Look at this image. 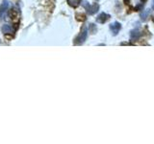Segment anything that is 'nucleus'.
Listing matches in <instances>:
<instances>
[{"label":"nucleus","mask_w":154,"mask_h":144,"mask_svg":"<svg viewBox=\"0 0 154 144\" xmlns=\"http://www.w3.org/2000/svg\"><path fill=\"white\" fill-rule=\"evenodd\" d=\"M87 37H88V30H87V27H83L81 30V33L79 34V36L75 38V44L76 45H79V44H82L85 40Z\"/></svg>","instance_id":"1"},{"label":"nucleus","mask_w":154,"mask_h":144,"mask_svg":"<svg viewBox=\"0 0 154 144\" xmlns=\"http://www.w3.org/2000/svg\"><path fill=\"white\" fill-rule=\"evenodd\" d=\"M83 7L87 10V12L90 14H93L94 13H96L98 11V5L97 4H94V5H90L87 1L83 2Z\"/></svg>","instance_id":"2"},{"label":"nucleus","mask_w":154,"mask_h":144,"mask_svg":"<svg viewBox=\"0 0 154 144\" xmlns=\"http://www.w3.org/2000/svg\"><path fill=\"white\" fill-rule=\"evenodd\" d=\"M120 29H122V25H120L119 22H114L112 24H110V30L114 36L118 35V33L119 32Z\"/></svg>","instance_id":"3"},{"label":"nucleus","mask_w":154,"mask_h":144,"mask_svg":"<svg viewBox=\"0 0 154 144\" xmlns=\"http://www.w3.org/2000/svg\"><path fill=\"white\" fill-rule=\"evenodd\" d=\"M8 8H9V3L7 1H4L1 4V6H0V20L3 19V16H4L5 13L7 12Z\"/></svg>","instance_id":"4"},{"label":"nucleus","mask_w":154,"mask_h":144,"mask_svg":"<svg viewBox=\"0 0 154 144\" xmlns=\"http://www.w3.org/2000/svg\"><path fill=\"white\" fill-rule=\"evenodd\" d=\"M109 17H110L109 14H105V13H102V14H100L99 16H97V18H96V21L99 22V23H104L105 21L108 20Z\"/></svg>","instance_id":"5"},{"label":"nucleus","mask_w":154,"mask_h":144,"mask_svg":"<svg viewBox=\"0 0 154 144\" xmlns=\"http://www.w3.org/2000/svg\"><path fill=\"white\" fill-rule=\"evenodd\" d=\"M1 30H2V33H4L5 35H7V34H12L14 32V29L11 25H9V24H5V25H3Z\"/></svg>","instance_id":"6"},{"label":"nucleus","mask_w":154,"mask_h":144,"mask_svg":"<svg viewBox=\"0 0 154 144\" xmlns=\"http://www.w3.org/2000/svg\"><path fill=\"white\" fill-rule=\"evenodd\" d=\"M81 2V0H67V3H69V6L76 8L79 6V4Z\"/></svg>","instance_id":"7"},{"label":"nucleus","mask_w":154,"mask_h":144,"mask_svg":"<svg viewBox=\"0 0 154 144\" xmlns=\"http://www.w3.org/2000/svg\"><path fill=\"white\" fill-rule=\"evenodd\" d=\"M140 35H141V34H140V32H139L138 30H134V31L131 32V38H132V40H135V38H138Z\"/></svg>","instance_id":"8"},{"label":"nucleus","mask_w":154,"mask_h":144,"mask_svg":"<svg viewBox=\"0 0 154 144\" xmlns=\"http://www.w3.org/2000/svg\"><path fill=\"white\" fill-rule=\"evenodd\" d=\"M152 8H153V10H154V0H153V3H152Z\"/></svg>","instance_id":"9"},{"label":"nucleus","mask_w":154,"mask_h":144,"mask_svg":"<svg viewBox=\"0 0 154 144\" xmlns=\"http://www.w3.org/2000/svg\"><path fill=\"white\" fill-rule=\"evenodd\" d=\"M153 21H154V17H153Z\"/></svg>","instance_id":"10"}]
</instances>
